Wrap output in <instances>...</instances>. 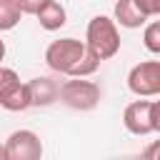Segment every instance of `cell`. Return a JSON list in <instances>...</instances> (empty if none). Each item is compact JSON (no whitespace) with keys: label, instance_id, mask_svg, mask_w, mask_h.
<instances>
[{"label":"cell","instance_id":"obj_5","mask_svg":"<svg viewBox=\"0 0 160 160\" xmlns=\"http://www.w3.org/2000/svg\"><path fill=\"white\" fill-rule=\"evenodd\" d=\"M8 160H42V140L32 130H15L5 140Z\"/></svg>","mask_w":160,"mask_h":160},{"label":"cell","instance_id":"obj_6","mask_svg":"<svg viewBox=\"0 0 160 160\" xmlns=\"http://www.w3.org/2000/svg\"><path fill=\"white\" fill-rule=\"evenodd\" d=\"M122 125L132 135L152 132V100H132L122 110Z\"/></svg>","mask_w":160,"mask_h":160},{"label":"cell","instance_id":"obj_13","mask_svg":"<svg viewBox=\"0 0 160 160\" xmlns=\"http://www.w3.org/2000/svg\"><path fill=\"white\" fill-rule=\"evenodd\" d=\"M18 82H20V75H18L12 68H0V98H2L8 90H12Z\"/></svg>","mask_w":160,"mask_h":160},{"label":"cell","instance_id":"obj_7","mask_svg":"<svg viewBox=\"0 0 160 160\" xmlns=\"http://www.w3.org/2000/svg\"><path fill=\"white\" fill-rule=\"evenodd\" d=\"M112 12H115V22H118L120 28H128V30L142 28V25H148V20H150V18L140 10L138 0H118L115 8H112Z\"/></svg>","mask_w":160,"mask_h":160},{"label":"cell","instance_id":"obj_3","mask_svg":"<svg viewBox=\"0 0 160 160\" xmlns=\"http://www.w3.org/2000/svg\"><path fill=\"white\" fill-rule=\"evenodd\" d=\"M102 98V90L98 82L92 80H85V78H72V80H65L60 85V100L72 108V110H80V112H88L92 108H98Z\"/></svg>","mask_w":160,"mask_h":160},{"label":"cell","instance_id":"obj_17","mask_svg":"<svg viewBox=\"0 0 160 160\" xmlns=\"http://www.w3.org/2000/svg\"><path fill=\"white\" fill-rule=\"evenodd\" d=\"M2 60H5V40H0V68H2Z\"/></svg>","mask_w":160,"mask_h":160},{"label":"cell","instance_id":"obj_8","mask_svg":"<svg viewBox=\"0 0 160 160\" xmlns=\"http://www.w3.org/2000/svg\"><path fill=\"white\" fill-rule=\"evenodd\" d=\"M35 20L40 22L42 30H60L65 22H68V12L65 8L58 2V0H40L38 5V12H35Z\"/></svg>","mask_w":160,"mask_h":160},{"label":"cell","instance_id":"obj_2","mask_svg":"<svg viewBox=\"0 0 160 160\" xmlns=\"http://www.w3.org/2000/svg\"><path fill=\"white\" fill-rule=\"evenodd\" d=\"M85 48L102 62V60H110L120 52V30H118V22L108 15H95L90 22H88V30H85Z\"/></svg>","mask_w":160,"mask_h":160},{"label":"cell","instance_id":"obj_14","mask_svg":"<svg viewBox=\"0 0 160 160\" xmlns=\"http://www.w3.org/2000/svg\"><path fill=\"white\" fill-rule=\"evenodd\" d=\"M138 5H140V10H142L148 18L160 15V0H138Z\"/></svg>","mask_w":160,"mask_h":160},{"label":"cell","instance_id":"obj_15","mask_svg":"<svg viewBox=\"0 0 160 160\" xmlns=\"http://www.w3.org/2000/svg\"><path fill=\"white\" fill-rule=\"evenodd\" d=\"M142 160H160V140H155V142H150V145H148V150H145Z\"/></svg>","mask_w":160,"mask_h":160},{"label":"cell","instance_id":"obj_11","mask_svg":"<svg viewBox=\"0 0 160 160\" xmlns=\"http://www.w3.org/2000/svg\"><path fill=\"white\" fill-rule=\"evenodd\" d=\"M22 20V10L18 0H0V32L12 30Z\"/></svg>","mask_w":160,"mask_h":160},{"label":"cell","instance_id":"obj_12","mask_svg":"<svg viewBox=\"0 0 160 160\" xmlns=\"http://www.w3.org/2000/svg\"><path fill=\"white\" fill-rule=\"evenodd\" d=\"M142 45L148 52L160 55V20H150L142 30Z\"/></svg>","mask_w":160,"mask_h":160},{"label":"cell","instance_id":"obj_1","mask_svg":"<svg viewBox=\"0 0 160 160\" xmlns=\"http://www.w3.org/2000/svg\"><path fill=\"white\" fill-rule=\"evenodd\" d=\"M45 62L50 70L72 78H88L100 68V60L85 48V42L75 38H60L52 40L45 48Z\"/></svg>","mask_w":160,"mask_h":160},{"label":"cell","instance_id":"obj_16","mask_svg":"<svg viewBox=\"0 0 160 160\" xmlns=\"http://www.w3.org/2000/svg\"><path fill=\"white\" fill-rule=\"evenodd\" d=\"M152 132H160V100H152Z\"/></svg>","mask_w":160,"mask_h":160},{"label":"cell","instance_id":"obj_18","mask_svg":"<svg viewBox=\"0 0 160 160\" xmlns=\"http://www.w3.org/2000/svg\"><path fill=\"white\" fill-rule=\"evenodd\" d=\"M0 160H8V150H5V142H0Z\"/></svg>","mask_w":160,"mask_h":160},{"label":"cell","instance_id":"obj_4","mask_svg":"<svg viewBox=\"0 0 160 160\" xmlns=\"http://www.w3.org/2000/svg\"><path fill=\"white\" fill-rule=\"evenodd\" d=\"M128 90L138 98L160 95V60H142L128 72Z\"/></svg>","mask_w":160,"mask_h":160},{"label":"cell","instance_id":"obj_10","mask_svg":"<svg viewBox=\"0 0 160 160\" xmlns=\"http://www.w3.org/2000/svg\"><path fill=\"white\" fill-rule=\"evenodd\" d=\"M30 85V98H32V105H50L52 100L60 98V85L50 78H35L28 82Z\"/></svg>","mask_w":160,"mask_h":160},{"label":"cell","instance_id":"obj_9","mask_svg":"<svg viewBox=\"0 0 160 160\" xmlns=\"http://www.w3.org/2000/svg\"><path fill=\"white\" fill-rule=\"evenodd\" d=\"M0 108L10 110V112H22L28 108H32V98H30V85L28 82H18L12 90H8L2 98H0Z\"/></svg>","mask_w":160,"mask_h":160}]
</instances>
